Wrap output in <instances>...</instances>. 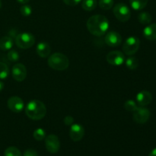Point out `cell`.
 <instances>
[{"label": "cell", "mask_w": 156, "mask_h": 156, "mask_svg": "<svg viewBox=\"0 0 156 156\" xmlns=\"http://www.w3.org/2000/svg\"><path fill=\"white\" fill-rule=\"evenodd\" d=\"M86 25L91 34L100 37L105 34L109 28V21L104 15H95L88 18Z\"/></svg>", "instance_id": "cell-1"}, {"label": "cell", "mask_w": 156, "mask_h": 156, "mask_svg": "<svg viewBox=\"0 0 156 156\" xmlns=\"http://www.w3.org/2000/svg\"><path fill=\"white\" fill-rule=\"evenodd\" d=\"M25 114L31 120H39L45 117L47 108L45 105L41 101H30L25 108Z\"/></svg>", "instance_id": "cell-2"}, {"label": "cell", "mask_w": 156, "mask_h": 156, "mask_svg": "<svg viewBox=\"0 0 156 156\" xmlns=\"http://www.w3.org/2000/svg\"><path fill=\"white\" fill-rule=\"evenodd\" d=\"M48 65L50 68L57 71H64L69 65L68 57L61 53H55L48 59Z\"/></svg>", "instance_id": "cell-3"}, {"label": "cell", "mask_w": 156, "mask_h": 156, "mask_svg": "<svg viewBox=\"0 0 156 156\" xmlns=\"http://www.w3.org/2000/svg\"><path fill=\"white\" fill-rule=\"evenodd\" d=\"M35 43V37L30 33L18 34L15 37V44L21 49L30 48Z\"/></svg>", "instance_id": "cell-4"}, {"label": "cell", "mask_w": 156, "mask_h": 156, "mask_svg": "<svg viewBox=\"0 0 156 156\" xmlns=\"http://www.w3.org/2000/svg\"><path fill=\"white\" fill-rule=\"evenodd\" d=\"M114 15L118 21L121 22H126L129 21L131 16V12L129 7L124 3H117L113 9Z\"/></svg>", "instance_id": "cell-5"}, {"label": "cell", "mask_w": 156, "mask_h": 156, "mask_svg": "<svg viewBox=\"0 0 156 156\" xmlns=\"http://www.w3.org/2000/svg\"><path fill=\"white\" fill-rule=\"evenodd\" d=\"M140 41L136 37H129L126 40L123 45V50L125 54L132 56L138 51L140 48Z\"/></svg>", "instance_id": "cell-6"}, {"label": "cell", "mask_w": 156, "mask_h": 156, "mask_svg": "<svg viewBox=\"0 0 156 156\" xmlns=\"http://www.w3.org/2000/svg\"><path fill=\"white\" fill-rule=\"evenodd\" d=\"M133 117L136 123L143 124L149 120L150 117V111L145 107H140L133 111Z\"/></svg>", "instance_id": "cell-7"}, {"label": "cell", "mask_w": 156, "mask_h": 156, "mask_svg": "<svg viewBox=\"0 0 156 156\" xmlns=\"http://www.w3.org/2000/svg\"><path fill=\"white\" fill-rule=\"evenodd\" d=\"M46 149L50 153H56L60 148V143L57 136L50 134L45 139Z\"/></svg>", "instance_id": "cell-8"}, {"label": "cell", "mask_w": 156, "mask_h": 156, "mask_svg": "<svg viewBox=\"0 0 156 156\" xmlns=\"http://www.w3.org/2000/svg\"><path fill=\"white\" fill-rule=\"evenodd\" d=\"M106 59L108 63H110L111 65L119 66L124 62L125 56L122 52L119 51V50H114V51L110 52L107 55Z\"/></svg>", "instance_id": "cell-9"}, {"label": "cell", "mask_w": 156, "mask_h": 156, "mask_svg": "<svg viewBox=\"0 0 156 156\" xmlns=\"http://www.w3.org/2000/svg\"><path fill=\"white\" fill-rule=\"evenodd\" d=\"M12 77L17 82H22L27 76V69L24 65L21 63H17L13 66L12 69Z\"/></svg>", "instance_id": "cell-10"}, {"label": "cell", "mask_w": 156, "mask_h": 156, "mask_svg": "<svg viewBox=\"0 0 156 156\" xmlns=\"http://www.w3.org/2000/svg\"><path fill=\"white\" fill-rule=\"evenodd\" d=\"M8 108L15 113H19L24 108V101L18 96L11 97L7 102Z\"/></svg>", "instance_id": "cell-11"}, {"label": "cell", "mask_w": 156, "mask_h": 156, "mask_svg": "<svg viewBox=\"0 0 156 156\" xmlns=\"http://www.w3.org/2000/svg\"><path fill=\"white\" fill-rule=\"evenodd\" d=\"M85 135V129L80 124L71 125L69 129V136L72 140L74 142H79L83 138Z\"/></svg>", "instance_id": "cell-12"}, {"label": "cell", "mask_w": 156, "mask_h": 156, "mask_svg": "<svg viewBox=\"0 0 156 156\" xmlns=\"http://www.w3.org/2000/svg\"><path fill=\"white\" fill-rule=\"evenodd\" d=\"M105 41L107 45L111 47H118L122 42V37L119 33L116 31H110L106 34Z\"/></svg>", "instance_id": "cell-13"}, {"label": "cell", "mask_w": 156, "mask_h": 156, "mask_svg": "<svg viewBox=\"0 0 156 156\" xmlns=\"http://www.w3.org/2000/svg\"><path fill=\"white\" fill-rule=\"evenodd\" d=\"M152 101V95L149 91H142L136 95V101L140 107L149 105Z\"/></svg>", "instance_id": "cell-14"}, {"label": "cell", "mask_w": 156, "mask_h": 156, "mask_svg": "<svg viewBox=\"0 0 156 156\" xmlns=\"http://www.w3.org/2000/svg\"><path fill=\"white\" fill-rule=\"evenodd\" d=\"M36 51L38 56L42 58H46L50 54L51 48H50V46L47 43L41 42L37 46Z\"/></svg>", "instance_id": "cell-15"}, {"label": "cell", "mask_w": 156, "mask_h": 156, "mask_svg": "<svg viewBox=\"0 0 156 156\" xmlns=\"http://www.w3.org/2000/svg\"><path fill=\"white\" fill-rule=\"evenodd\" d=\"M143 35L149 41L156 40V24H151L145 27L143 30Z\"/></svg>", "instance_id": "cell-16"}, {"label": "cell", "mask_w": 156, "mask_h": 156, "mask_svg": "<svg viewBox=\"0 0 156 156\" xmlns=\"http://www.w3.org/2000/svg\"><path fill=\"white\" fill-rule=\"evenodd\" d=\"M13 47V40L9 36H5L0 39V49L2 50H9Z\"/></svg>", "instance_id": "cell-17"}, {"label": "cell", "mask_w": 156, "mask_h": 156, "mask_svg": "<svg viewBox=\"0 0 156 156\" xmlns=\"http://www.w3.org/2000/svg\"><path fill=\"white\" fill-rule=\"evenodd\" d=\"M129 3L134 10L140 11L147 5L148 0H129Z\"/></svg>", "instance_id": "cell-18"}, {"label": "cell", "mask_w": 156, "mask_h": 156, "mask_svg": "<svg viewBox=\"0 0 156 156\" xmlns=\"http://www.w3.org/2000/svg\"><path fill=\"white\" fill-rule=\"evenodd\" d=\"M96 6H97V0H83L82 1V9L87 12L94 10Z\"/></svg>", "instance_id": "cell-19"}, {"label": "cell", "mask_w": 156, "mask_h": 156, "mask_svg": "<svg viewBox=\"0 0 156 156\" xmlns=\"http://www.w3.org/2000/svg\"><path fill=\"white\" fill-rule=\"evenodd\" d=\"M138 20L142 24H149L152 21V15L148 12H141L138 16Z\"/></svg>", "instance_id": "cell-20"}, {"label": "cell", "mask_w": 156, "mask_h": 156, "mask_svg": "<svg viewBox=\"0 0 156 156\" xmlns=\"http://www.w3.org/2000/svg\"><path fill=\"white\" fill-rule=\"evenodd\" d=\"M4 156H22V154L18 148L15 146H10L5 149Z\"/></svg>", "instance_id": "cell-21"}, {"label": "cell", "mask_w": 156, "mask_h": 156, "mask_svg": "<svg viewBox=\"0 0 156 156\" xmlns=\"http://www.w3.org/2000/svg\"><path fill=\"white\" fill-rule=\"evenodd\" d=\"M126 66L128 69L131 70H134L139 66V61L136 57L131 56L126 59Z\"/></svg>", "instance_id": "cell-22"}, {"label": "cell", "mask_w": 156, "mask_h": 156, "mask_svg": "<svg viewBox=\"0 0 156 156\" xmlns=\"http://www.w3.org/2000/svg\"><path fill=\"white\" fill-rule=\"evenodd\" d=\"M9 75V69L5 63L0 62V79H5Z\"/></svg>", "instance_id": "cell-23"}, {"label": "cell", "mask_w": 156, "mask_h": 156, "mask_svg": "<svg viewBox=\"0 0 156 156\" xmlns=\"http://www.w3.org/2000/svg\"><path fill=\"white\" fill-rule=\"evenodd\" d=\"M99 6L103 10H109L114 6V0H100Z\"/></svg>", "instance_id": "cell-24"}, {"label": "cell", "mask_w": 156, "mask_h": 156, "mask_svg": "<svg viewBox=\"0 0 156 156\" xmlns=\"http://www.w3.org/2000/svg\"><path fill=\"white\" fill-rule=\"evenodd\" d=\"M33 136L35 140H37V141H41L46 138V132L44 129L39 128V129H37L36 130H34Z\"/></svg>", "instance_id": "cell-25"}, {"label": "cell", "mask_w": 156, "mask_h": 156, "mask_svg": "<svg viewBox=\"0 0 156 156\" xmlns=\"http://www.w3.org/2000/svg\"><path fill=\"white\" fill-rule=\"evenodd\" d=\"M137 108H138V107H137L136 103L133 100L126 101L124 104L125 109L128 111H130V112H133Z\"/></svg>", "instance_id": "cell-26"}, {"label": "cell", "mask_w": 156, "mask_h": 156, "mask_svg": "<svg viewBox=\"0 0 156 156\" xmlns=\"http://www.w3.org/2000/svg\"><path fill=\"white\" fill-rule=\"evenodd\" d=\"M7 57L12 62H16V61H18L19 59V54L15 50H10L8 53Z\"/></svg>", "instance_id": "cell-27"}, {"label": "cell", "mask_w": 156, "mask_h": 156, "mask_svg": "<svg viewBox=\"0 0 156 156\" xmlns=\"http://www.w3.org/2000/svg\"><path fill=\"white\" fill-rule=\"evenodd\" d=\"M21 13L23 16L24 17H28L29 15H31V12H32V9L31 7L29 5H24L21 7Z\"/></svg>", "instance_id": "cell-28"}, {"label": "cell", "mask_w": 156, "mask_h": 156, "mask_svg": "<svg viewBox=\"0 0 156 156\" xmlns=\"http://www.w3.org/2000/svg\"><path fill=\"white\" fill-rule=\"evenodd\" d=\"M64 2L65 4H66L67 5L69 6H76L82 0H62Z\"/></svg>", "instance_id": "cell-29"}, {"label": "cell", "mask_w": 156, "mask_h": 156, "mask_svg": "<svg viewBox=\"0 0 156 156\" xmlns=\"http://www.w3.org/2000/svg\"><path fill=\"white\" fill-rule=\"evenodd\" d=\"M23 156H38V154L34 149H27L24 152Z\"/></svg>", "instance_id": "cell-30"}, {"label": "cell", "mask_w": 156, "mask_h": 156, "mask_svg": "<svg viewBox=\"0 0 156 156\" xmlns=\"http://www.w3.org/2000/svg\"><path fill=\"white\" fill-rule=\"evenodd\" d=\"M73 121H74V119L71 116H66V117L64 118V123L66 124L67 126H71L73 124Z\"/></svg>", "instance_id": "cell-31"}, {"label": "cell", "mask_w": 156, "mask_h": 156, "mask_svg": "<svg viewBox=\"0 0 156 156\" xmlns=\"http://www.w3.org/2000/svg\"><path fill=\"white\" fill-rule=\"evenodd\" d=\"M149 156H156V148H155V149H154L153 150H152V152L149 153Z\"/></svg>", "instance_id": "cell-32"}, {"label": "cell", "mask_w": 156, "mask_h": 156, "mask_svg": "<svg viewBox=\"0 0 156 156\" xmlns=\"http://www.w3.org/2000/svg\"><path fill=\"white\" fill-rule=\"evenodd\" d=\"M17 1L19 3H21V4H26V3L28 2L30 0H17Z\"/></svg>", "instance_id": "cell-33"}, {"label": "cell", "mask_w": 156, "mask_h": 156, "mask_svg": "<svg viewBox=\"0 0 156 156\" xmlns=\"http://www.w3.org/2000/svg\"><path fill=\"white\" fill-rule=\"evenodd\" d=\"M3 88H4V83H3L2 82H1V81H0V91H2Z\"/></svg>", "instance_id": "cell-34"}, {"label": "cell", "mask_w": 156, "mask_h": 156, "mask_svg": "<svg viewBox=\"0 0 156 156\" xmlns=\"http://www.w3.org/2000/svg\"><path fill=\"white\" fill-rule=\"evenodd\" d=\"M2 8V2H1V0H0V9H1Z\"/></svg>", "instance_id": "cell-35"}]
</instances>
